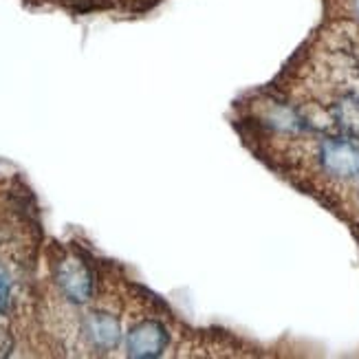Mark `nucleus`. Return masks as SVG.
Segmentation results:
<instances>
[{
	"mask_svg": "<svg viewBox=\"0 0 359 359\" xmlns=\"http://www.w3.org/2000/svg\"><path fill=\"white\" fill-rule=\"evenodd\" d=\"M357 13H359V0H357Z\"/></svg>",
	"mask_w": 359,
	"mask_h": 359,
	"instance_id": "nucleus-3",
	"label": "nucleus"
},
{
	"mask_svg": "<svg viewBox=\"0 0 359 359\" xmlns=\"http://www.w3.org/2000/svg\"><path fill=\"white\" fill-rule=\"evenodd\" d=\"M333 115L346 133H351L353 137H359V97L355 95L341 97L333 106Z\"/></svg>",
	"mask_w": 359,
	"mask_h": 359,
	"instance_id": "nucleus-2",
	"label": "nucleus"
},
{
	"mask_svg": "<svg viewBox=\"0 0 359 359\" xmlns=\"http://www.w3.org/2000/svg\"><path fill=\"white\" fill-rule=\"evenodd\" d=\"M320 163L326 175L351 179L359 175V146L351 139L331 137L320 146Z\"/></svg>",
	"mask_w": 359,
	"mask_h": 359,
	"instance_id": "nucleus-1",
	"label": "nucleus"
}]
</instances>
